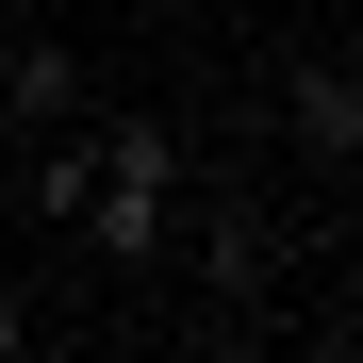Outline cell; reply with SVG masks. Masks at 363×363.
I'll return each mask as SVG.
<instances>
[{"instance_id":"obj_5","label":"cell","mask_w":363,"mask_h":363,"mask_svg":"<svg viewBox=\"0 0 363 363\" xmlns=\"http://www.w3.org/2000/svg\"><path fill=\"white\" fill-rule=\"evenodd\" d=\"M33 347H50V314H33L17 281H0V363H33Z\"/></svg>"},{"instance_id":"obj_1","label":"cell","mask_w":363,"mask_h":363,"mask_svg":"<svg viewBox=\"0 0 363 363\" xmlns=\"http://www.w3.org/2000/svg\"><path fill=\"white\" fill-rule=\"evenodd\" d=\"M165 215H182V133L83 99V116H67V215H50V231H67L99 281H149V264H165Z\"/></svg>"},{"instance_id":"obj_2","label":"cell","mask_w":363,"mask_h":363,"mask_svg":"<svg viewBox=\"0 0 363 363\" xmlns=\"http://www.w3.org/2000/svg\"><path fill=\"white\" fill-rule=\"evenodd\" d=\"M165 264H199V314H231V330H248L264 314V215L248 199H231V182H199V165H182V215H165Z\"/></svg>"},{"instance_id":"obj_4","label":"cell","mask_w":363,"mask_h":363,"mask_svg":"<svg viewBox=\"0 0 363 363\" xmlns=\"http://www.w3.org/2000/svg\"><path fill=\"white\" fill-rule=\"evenodd\" d=\"M99 83H83V50H50L33 17H0V116H17V133H67Z\"/></svg>"},{"instance_id":"obj_3","label":"cell","mask_w":363,"mask_h":363,"mask_svg":"<svg viewBox=\"0 0 363 363\" xmlns=\"http://www.w3.org/2000/svg\"><path fill=\"white\" fill-rule=\"evenodd\" d=\"M281 133H297V165H314V182L363 165V67H347V50H314V67L281 83Z\"/></svg>"}]
</instances>
